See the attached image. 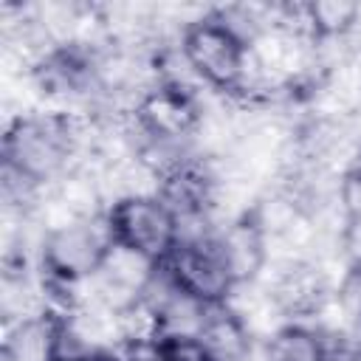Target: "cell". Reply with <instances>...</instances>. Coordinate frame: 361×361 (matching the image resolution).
Instances as JSON below:
<instances>
[{
	"mask_svg": "<svg viewBox=\"0 0 361 361\" xmlns=\"http://www.w3.org/2000/svg\"><path fill=\"white\" fill-rule=\"evenodd\" d=\"M73 144L56 113L14 116L3 130V164L51 186L73 166Z\"/></svg>",
	"mask_w": 361,
	"mask_h": 361,
	"instance_id": "1",
	"label": "cell"
},
{
	"mask_svg": "<svg viewBox=\"0 0 361 361\" xmlns=\"http://www.w3.org/2000/svg\"><path fill=\"white\" fill-rule=\"evenodd\" d=\"M180 48L195 76L206 85V90H214L226 99L237 96L245 76L248 45L228 25L217 20L214 8L183 31Z\"/></svg>",
	"mask_w": 361,
	"mask_h": 361,
	"instance_id": "2",
	"label": "cell"
},
{
	"mask_svg": "<svg viewBox=\"0 0 361 361\" xmlns=\"http://www.w3.org/2000/svg\"><path fill=\"white\" fill-rule=\"evenodd\" d=\"M104 214L113 243L127 245L158 265H164L178 245V217L158 195L121 197L110 203Z\"/></svg>",
	"mask_w": 361,
	"mask_h": 361,
	"instance_id": "3",
	"label": "cell"
},
{
	"mask_svg": "<svg viewBox=\"0 0 361 361\" xmlns=\"http://www.w3.org/2000/svg\"><path fill=\"white\" fill-rule=\"evenodd\" d=\"M110 245H113V234L107 226V214L73 223L62 231L45 234L39 251V271L71 282L87 279L99 271Z\"/></svg>",
	"mask_w": 361,
	"mask_h": 361,
	"instance_id": "4",
	"label": "cell"
},
{
	"mask_svg": "<svg viewBox=\"0 0 361 361\" xmlns=\"http://www.w3.org/2000/svg\"><path fill=\"white\" fill-rule=\"evenodd\" d=\"M279 313L290 324H310L313 316L333 296V285L313 259L302 262H268L262 276L257 279Z\"/></svg>",
	"mask_w": 361,
	"mask_h": 361,
	"instance_id": "5",
	"label": "cell"
},
{
	"mask_svg": "<svg viewBox=\"0 0 361 361\" xmlns=\"http://www.w3.org/2000/svg\"><path fill=\"white\" fill-rule=\"evenodd\" d=\"M203 110H206V104L200 96L172 87V85H152L138 99L133 118L147 138L192 144V138L203 121Z\"/></svg>",
	"mask_w": 361,
	"mask_h": 361,
	"instance_id": "6",
	"label": "cell"
},
{
	"mask_svg": "<svg viewBox=\"0 0 361 361\" xmlns=\"http://www.w3.org/2000/svg\"><path fill=\"white\" fill-rule=\"evenodd\" d=\"M217 240V237H214ZM178 243L164 262L172 282L200 305H220L234 290V282L217 254V243Z\"/></svg>",
	"mask_w": 361,
	"mask_h": 361,
	"instance_id": "7",
	"label": "cell"
},
{
	"mask_svg": "<svg viewBox=\"0 0 361 361\" xmlns=\"http://www.w3.org/2000/svg\"><path fill=\"white\" fill-rule=\"evenodd\" d=\"M217 254L234 285L257 282L268 265V237L248 214H240L217 228Z\"/></svg>",
	"mask_w": 361,
	"mask_h": 361,
	"instance_id": "8",
	"label": "cell"
},
{
	"mask_svg": "<svg viewBox=\"0 0 361 361\" xmlns=\"http://www.w3.org/2000/svg\"><path fill=\"white\" fill-rule=\"evenodd\" d=\"M0 353L3 361H56V341H59V319L37 316V319H6Z\"/></svg>",
	"mask_w": 361,
	"mask_h": 361,
	"instance_id": "9",
	"label": "cell"
},
{
	"mask_svg": "<svg viewBox=\"0 0 361 361\" xmlns=\"http://www.w3.org/2000/svg\"><path fill=\"white\" fill-rule=\"evenodd\" d=\"M197 341L214 361H245L254 350L257 338L245 327V322L226 305H206V316L197 333Z\"/></svg>",
	"mask_w": 361,
	"mask_h": 361,
	"instance_id": "10",
	"label": "cell"
},
{
	"mask_svg": "<svg viewBox=\"0 0 361 361\" xmlns=\"http://www.w3.org/2000/svg\"><path fill=\"white\" fill-rule=\"evenodd\" d=\"M268 361H327V338L310 324H285L265 341Z\"/></svg>",
	"mask_w": 361,
	"mask_h": 361,
	"instance_id": "11",
	"label": "cell"
},
{
	"mask_svg": "<svg viewBox=\"0 0 361 361\" xmlns=\"http://www.w3.org/2000/svg\"><path fill=\"white\" fill-rule=\"evenodd\" d=\"M116 327H118V344L121 341H164L166 338L164 310L144 293L124 302L116 310Z\"/></svg>",
	"mask_w": 361,
	"mask_h": 361,
	"instance_id": "12",
	"label": "cell"
},
{
	"mask_svg": "<svg viewBox=\"0 0 361 361\" xmlns=\"http://www.w3.org/2000/svg\"><path fill=\"white\" fill-rule=\"evenodd\" d=\"M361 17V3L350 0H310V23L316 39H344Z\"/></svg>",
	"mask_w": 361,
	"mask_h": 361,
	"instance_id": "13",
	"label": "cell"
},
{
	"mask_svg": "<svg viewBox=\"0 0 361 361\" xmlns=\"http://www.w3.org/2000/svg\"><path fill=\"white\" fill-rule=\"evenodd\" d=\"M333 299L347 316V322L361 333V268H347V274L333 290Z\"/></svg>",
	"mask_w": 361,
	"mask_h": 361,
	"instance_id": "14",
	"label": "cell"
},
{
	"mask_svg": "<svg viewBox=\"0 0 361 361\" xmlns=\"http://www.w3.org/2000/svg\"><path fill=\"white\" fill-rule=\"evenodd\" d=\"M113 361H166L164 341H121L113 347Z\"/></svg>",
	"mask_w": 361,
	"mask_h": 361,
	"instance_id": "15",
	"label": "cell"
},
{
	"mask_svg": "<svg viewBox=\"0 0 361 361\" xmlns=\"http://www.w3.org/2000/svg\"><path fill=\"white\" fill-rule=\"evenodd\" d=\"M338 203L350 223H361V172H347L338 180Z\"/></svg>",
	"mask_w": 361,
	"mask_h": 361,
	"instance_id": "16",
	"label": "cell"
},
{
	"mask_svg": "<svg viewBox=\"0 0 361 361\" xmlns=\"http://www.w3.org/2000/svg\"><path fill=\"white\" fill-rule=\"evenodd\" d=\"M166 361H214L197 338H166Z\"/></svg>",
	"mask_w": 361,
	"mask_h": 361,
	"instance_id": "17",
	"label": "cell"
},
{
	"mask_svg": "<svg viewBox=\"0 0 361 361\" xmlns=\"http://www.w3.org/2000/svg\"><path fill=\"white\" fill-rule=\"evenodd\" d=\"M341 254L350 268H361V223H347L341 234Z\"/></svg>",
	"mask_w": 361,
	"mask_h": 361,
	"instance_id": "18",
	"label": "cell"
},
{
	"mask_svg": "<svg viewBox=\"0 0 361 361\" xmlns=\"http://www.w3.org/2000/svg\"><path fill=\"white\" fill-rule=\"evenodd\" d=\"M73 361H113V350H107V353H87V355L73 358Z\"/></svg>",
	"mask_w": 361,
	"mask_h": 361,
	"instance_id": "19",
	"label": "cell"
}]
</instances>
